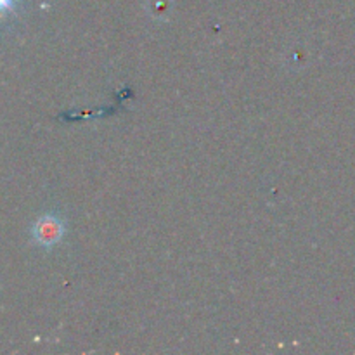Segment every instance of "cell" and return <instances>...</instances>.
I'll use <instances>...</instances> for the list:
<instances>
[{
    "label": "cell",
    "instance_id": "1",
    "mask_svg": "<svg viewBox=\"0 0 355 355\" xmlns=\"http://www.w3.org/2000/svg\"><path fill=\"white\" fill-rule=\"evenodd\" d=\"M66 232V224L61 217L55 215H44L38 218L31 227V238L40 248L51 250L52 246L58 245Z\"/></svg>",
    "mask_w": 355,
    "mask_h": 355
},
{
    "label": "cell",
    "instance_id": "2",
    "mask_svg": "<svg viewBox=\"0 0 355 355\" xmlns=\"http://www.w3.org/2000/svg\"><path fill=\"white\" fill-rule=\"evenodd\" d=\"M17 2H19V0H0V17L12 12V10L16 9Z\"/></svg>",
    "mask_w": 355,
    "mask_h": 355
}]
</instances>
